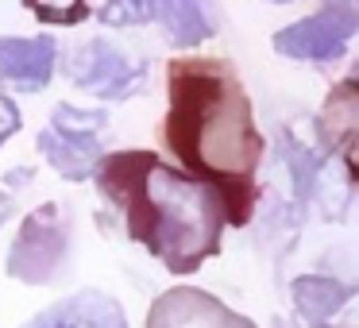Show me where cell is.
Returning a JSON list of instances; mask_svg holds the SVG:
<instances>
[{"label":"cell","instance_id":"1","mask_svg":"<svg viewBox=\"0 0 359 328\" xmlns=\"http://www.w3.org/2000/svg\"><path fill=\"white\" fill-rule=\"evenodd\" d=\"M101 193L124 209L128 235L174 274H194L209 255H217L220 232L232 220L217 186L158 163L147 151L109 158L101 170Z\"/></svg>","mask_w":359,"mask_h":328},{"label":"cell","instance_id":"2","mask_svg":"<svg viewBox=\"0 0 359 328\" xmlns=\"http://www.w3.org/2000/svg\"><path fill=\"white\" fill-rule=\"evenodd\" d=\"M166 139L174 155L201 182L217 186L228 201V189L251 193V174L263 155V135L251 120V101L232 70L217 62H178L170 70V116ZM232 212V209H228Z\"/></svg>","mask_w":359,"mask_h":328},{"label":"cell","instance_id":"3","mask_svg":"<svg viewBox=\"0 0 359 328\" xmlns=\"http://www.w3.org/2000/svg\"><path fill=\"white\" fill-rule=\"evenodd\" d=\"M70 255V220L62 217V205H39L20 224V235L8 251V274L27 286L55 282Z\"/></svg>","mask_w":359,"mask_h":328},{"label":"cell","instance_id":"4","mask_svg":"<svg viewBox=\"0 0 359 328\" xmlns=\"http://www.w3.org/2000/svg\"><path fill=\"white\" fill-rule=\"evenodd\" d=\"M359 27V8L351 0H332L328 8H320L317 16L297 20L286 32L274 35V50L286 58H305V62H328L336 58L348 39Z\"/></svg>","mask_w":359,"mask_h":328},{"label":"cell","instance_id":"5","mask_svg":"<svg viewBox=\"0 0 359 328\" xmlns=\"http://www.w3.org/2000/svg\"><path fill=\"white\" fill-rule=\"evenodd\" d=\"M66 74H70L74 86L89 89L104 101H124V97L140 93L143 81H147V66L132 62L104 39H93L74 50L70 62H66Z\"/></svg>","mask_w":359,"mask_h":328},{"label":"cell","instance_id":"6","mask_svg":"<svg viewBox=\"0 0 359 328\" xmlns=\"http://www.w3.org/2000/svg\"><path fill=\"white\" fill-rule=\"evenodd\" d=\"M147 328H255L248 317L232 313L224 301L194 286H174L151 305Z\"/></svg>","mask_w":359,"mask_h":328},{"label":"cell","instance_id":"7","mask_svg":"<svg viewBox=\"0 0 359 328\" xmlns=\"http://www.w3.org/2000/svg\"><path fill=\"white\" fill-rule=\"evenodd\" d=\"M24 328H128V320L112 297L97 294V289H81V294L43 309Z\"/></svg>","mask_w":359,"mask_h":328},{"label":"cell","instance_id":"8","mask_svg":"<svg viewBox=\"0 0 359 328\" xmlns=\"http://www.w3.org/2000/svg\"><path fill=\"white\" fill-rule=\"evenodd\" d=\"M55 39H0V81L20 89H43L55 74Z\"/></svg>","mask_w":359,"mask_h":328},{"label":"cell","instance_id":"9","mask_svg":"<svg viewBox=\"0 0 359 328\" xmlns=\"http://www.w3.org/2000/svg\"><path fill=\"white\" fill-rule=\"evenodd\" d=\"M39 151L47 155V163L55 166L62 178H89L93 166L101 163V143L97 139H70V135H58V132H39Z\"/></svg>","mask_w":359,"mask_h":328},{"label":"cell","instance_id":"10","mask_svg":"<svg viewBox=\"0 0 359 328\" xmlns=\"http://www.w3.org/2000/svg\"><path fill=\"white\" fill-rule=\"evenodd\" d=\"M351 294H355L351 286H344V282H336V278H317V274H305V278L294 282L297 309H302V317L313 320L317 328H325V320L336 317V313L348 305Z\"/></svg>","mask_w":359,"mask_h":328},{"label":"cell","instance_id":"11","mask_svg":"<svg viewBox=\"0 0 359 328\" xmlns=\"http://www.w3.org/2000/svg\"><path fill=\"white\" fill-rule=\"evenodd\" d=\"M155 16H163L166 32H170V39L178 47H197L201 39L212 35L197 0H155Z\"/></svg>","mask_w":359,"mask_h":328},{"label":"cell","instance_id":"12","mask_svg":"<svg viewBox=\"0 0 359 328\" xmlns=\"http://www.w3.org/2000/svg\"><path fill=\"white\" fill-rule=\"evenodd\" d=\"M104 124H109V116H104V112L74 109V104H58L55 116H50V132L70 135V139H93Z\"/></svg>","mask_w":359,"mask_h":328},{"label":"cell","instance_id":"13","mask_svg":"<svg viewBox=\"0 0 359 328\" xmlns=\"http://www.w3.org/2000/svg\"><path fill=\"white\" fill-rule=\"evenodd\" d=\"M155 16V0H109L101 8V20L109 27H132V24H147Z\"/></svg>","mask_w":359,"mask_h":328},{"label":"cell","instance_id":"14","mask_svg":"<svg viewBox=\"0 0 359 328\" xmlns=\"http://www.w3.org/2000/svg\"><path fill=\"white\" fill-rule=\"evenodd\" d=\"M27 8L47 24H78V20H86V0H27Z\"/></svg>","mask_w":359,"mask_h":328},{"label":"cell","instance_id":"15","mask_svg":"<svg viewBox=\"0 0 359 328\" xmlns=\"http://www.w3.org/2000/svg\"><path fill=\"white\" fill-rule=\"evenodd\" d=\"M16 132H20V109L0 93V143L8 139V135H16Z\"/></svg>","mask_w":359,"mask_h":328},{"label":"cell","instance_id":"16","mask_svg":"<svg viewBox=\"0 0 359 328\" xmlns=\"http://www.w3.org/2000/svg\"><path fill=\"white\" fill-rule=\"evenodd\" d=\"M8 217H12V201H8V193H0V228H4Z\"/></svg>","mask_w":359,"mask_h":328},{"label":"cell","instance_id":"17","mask_svg":"<svg viewBox=\"0 0 359 328\" xmlns=\"http://www.w3.org/2000/svg\"><path fill=\"white\" fill-rule=\"evenodd\" d=\"M274 4H286V0H274Z\"/></svg>","mask_w":359,"mask_h":328}]
</instances>
